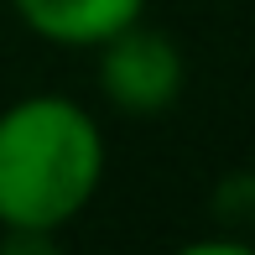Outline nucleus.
Instances as JSON below:
<instances>
[{"label": "nucleus", "mask_w": 255, "mask_h": 255, "mask_svg": "<svg viewBox=\"0 0 255 255\" xmlns=\"http://www.w3.org/2000/svg\"><path fill=\"white\" fill-rule=\"evenodd\" d=\"M104 182V130L68 94L0 110V235L5 250H47Z\"/></svg>", "instance_id": "nucleus-1"}, {"label": "nucleus", "mask_w": 255, "mask_h": 255, "mask_svg": "<svg viewBox=\"0 0 255 255\" xmlns=\"http://www.w3.org/2000/svg\"><path fill=\"white\" fill-rule=\"evenodd\" d=\"M94 52H99V94L120 115H161L182 99V84H188L182 47L161 26H146V16L104 37Z\"/></svg>", "instance_id": "nucleus-2"}, {"label": "nucleus", "mask_w": 255, "mask_h": 255, "mask_svg": "<svg viewBox=\"0 0 255 255\" xmlns=\"http://www.w3.org/2000/svg\"><path fill=\"white\" fill-rule=\"evenodd\" d=\"M21 26L52 47H99L146 16V0H10Z\"/></svg>", "instance_id": "nucleus-3"}]
</instances>
